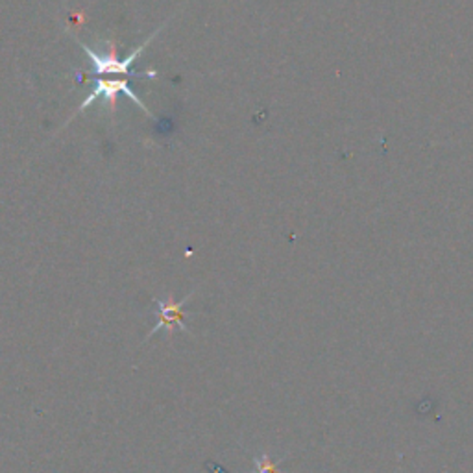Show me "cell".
<instances>
[{
	"instance_id": "cell-2",
	"label": "cell",
	"mask_w": 473,
	"mask_h": 473,
	"mask_svg": "<svg viewBox=\"0 0 473 473\" xmlns=\"http://www.w3.org/2000/svg\"><path fill=\"white\" fill-rule=\"evenodd\" d=\"M193 294H187L182 302H174L172 296L163 302V300H154L156 302V317H157V324L152 329V333H148L146 340L150 337H154L157 331L166 329V331H174V329H180L184 333H189L187 326H186V306L187 302L193 298Z\"/></svg>"
},
{
	"instance_id": "cell-3",
	"label": "cell",
	"mask_w": 473,
	"mask_h": 473,
	"mask_svg": "<svg viewBox=\"0 0 473 473\" xmlns=\"http://www.w3.org/2000/svg\"><path fill=\"white\" fill-rule=\"evenodd\" d=\"M118 93H125L126 96H130V98L136 102L137 107H141L146 115H150V116L154 118L152 111H150V109L143 104V100L130 89V86H128L126 80H104V78H100V80L96 82L95 89L86 96V100L80 104V107L76 109V113L87 109V107L93 106V102H96L98 98L107 100V102H109V107H111V111H113V109H115V98H116Z\"/></svg>"
},
{
	"instance_id": "cell-1",
	"label": "cell",
	"mask_w": 473,
	"mask_h": 473,
	"mask_svg": "<svg viewBox=\"0 0 473 473\" xmlns=\"http://www.w3.org/2000/svg\"><path fill=\"white\" fill-rule=\"evenodd\" d=\"M166 25V23H165ZM163 25V26H165ZM163 26L161 28H157L148 39H145V43H141L136 50H132L125 59H118V55L115 54V50L111 48V52H107V54H96L95 50H91L86 43H82V41H78L80 43V46L84 48V52L87 54V57L91 59V64H93V67H95V73L96 75H100V76H113V75H128V69H130V65L136 62L137 59V55L152 43V39L163 30Z\"/></svg>"
},
{
	"instance_id": "cell-4",
	"label": "cell",
	"mask_w": 473,
	"mask_h": 473,
	"mask_svg": "<svg viewBox=\"0 0 473 473\" xmlns=\"http://www.w3.org/2000/svg\"><path fill=\"white\" fill-rule=\"evenodd\" d=\"M283 458H272L268 455H261L254 462V473H279V464Z\"/></svg>"
}]
</instances>
